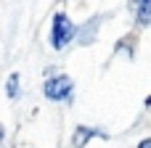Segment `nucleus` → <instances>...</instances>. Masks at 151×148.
<instances>
[{"mask_svg": "<svg viewBox=\"0 0 151 148\" xmlns=\"http://www.w3.org/2000/svg\"><path fill=\"white\" fill-rule=\"evenodd\" d=\"M74 37H77V24L72 21V16L66 11H56L53 19H50V34H48L50 48L64 50V48H69L74 42Z\"/></svg>", "mask_w": 151, "mask_h": 148, "instance_id": "f257e3e1", "label": "nucleus"}, {"mask_svg": "<svg viewBox=\"0 0 151 148\" xmlns=\"http://www.w3.org/2000/svg\"><path fill=\"white\" fill-rule=\"evenodd\" d=\"M96 138H109V132H104L101 127H88V124H77L72 130V148H85Z\"/></svg>", "mask_w": 151, "mask_h": 148, "instance_id": "20e7f679", "label": "nucleus"}, {"mask_svg": "<svg viewBox=\"0 0 151 148\" xmlns=\"http://www.w3.org/2000/svg\"><path fill=\"white\" fill-rule=\"evenodd\" d=\"M119 53H125L127 61L135 56V37H133V34H130V37H122V40L114 45V56H119Z\"/></svg>", "mask_w": 151, "mask_h": 148, "instance_id": "0eeeda50", "label": "nucleus"}, {"mask_svg": "<svg viewBox=\"0 0 151 148\" xmlns=\"http://www.w3.org/2000/svg\"><path fill=\"white\" fill-rule=\"evenodd\" d=\"M133 16H135V26H138V29L151 26V3H143V5H138V8H133Z\"/></svg>", "mask_w": 151, "mask_h": 148, "instance_id": "39448f33", "label": "nucleus"}, {"mask_svg": "<svg viewBox=\"0 0 151 148\" xmlns=\"http://www.w3.org/2000/svg\"><path fill=\"white\" fill-rule=\"evenodd\" d=\"M42 95L50 103H69L72 95H74V79L64 71L48 74L45 82H42Z\"/></svg>", "mask_w": 151, "mask_h": 148, "instance_id": "f03ea898", "label": "nucleus"}, {"mask_svg": "<svg viewBox=\"0 0 151 148\" xmlns=\"http://www.w3.org/2000/svg\"><path fill=\"white\" fill-rule=\"evenodd\" d=\"M0 148H5V127L0 124Z\"/></svg>", "mask_w": 151, "mask_h": 148, "instance_id": "1a4fd4ad", "label": "nucleus"}, {"mask_svg": "<svg viewBox=\"0 0 151 148\" xmlns=\"http://www.w3.org/2000/svg\"><path fill=\"white\" fill-rule=\"evenodd\" d=\"M135 148H151V138H143V140H141Z\"/></svg>", "mask_w": 151, "mask_h": 148, "instance_id": "6e6552de", "label": "nucleus"}, {"mask_svg": "<svg viewBox=\"0 0 151 148\" xmlns=\"http://www.w3.org/2000/svg\"><path fill=\"white\" fill-rule=\"evenodd\" d=\"M5 95L11 101H16L21 95V77H19V71H11L8 74V79H5Z\"/></svg>", "mask_w": 151, "mask_h": 148, "instance_id": "423d86ee", "label": "nucleus"}, {"mask_svg": "<svg viewBox=\"0 0 151 148\" xmlns=\"http://www.w3.org/2000/svg\"><path fill=\"white\" fill-rule=\"evenodd\" d=\"M101 19H104V16H90L85 24H77V37H74V42L82 45V48H90V45L96 42V37H98Z\"/></svg>", "mask_w": 151, "mask_h": 148, "instance_id": "7ed1b4c3", "label": "nucleus"}]
</instances>
